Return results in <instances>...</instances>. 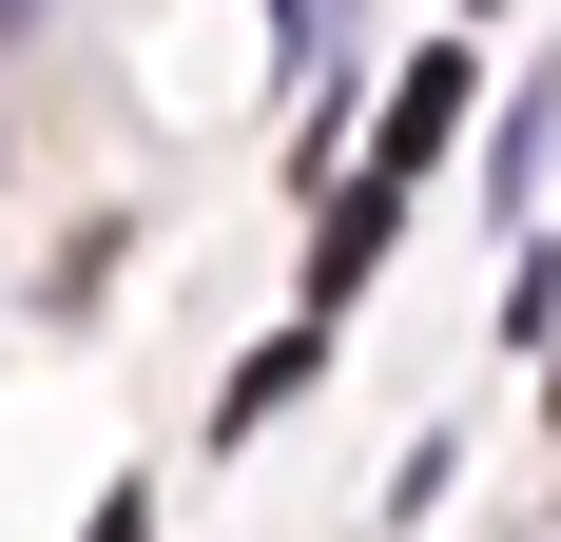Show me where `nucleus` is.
<instances>
[{
  "instance_id": "obj_3",
  "label": "nucleus",
  "mask_w": 561,
  "mask_h": 542,
  "mask_svg": "<svg viewBox=\"0 0 561 542\" xmlns=\"http://www.w3.org/2000/svg\"><path fill=\"white\" fill-rule=\"evenodd\" d=\"M20 20H39V0H0V39H20Z\"/></svg>"
},
{
  "instance_id": "obj_1",
  "label": "nucleus",
  "mask_w": 561,
  "mask_h": 542,
  "mask_svg": "<svg viewBox=\"0 0 561 542\" xmlns=\"http://www.w3.org/2000/svg\"><path fill=\"white\" fill-rule=\"evenodd\" d=\"M446 136H465V58H426V78L388 98V156H368V194H407V174L446 156Z\"/></svg>"
},
{
  "instance_id": "obj_2",
  "label": "nucleus",
  "mask_w": 561,
  "mask_h": 542,
  "mask_svg": "<svg viewBox=\"0 0 561 542\" xmlns=\"http://www.w3.org/2000/svg\"><path fill=\"white\" fill-rule=\"evenodd\" d=\"M98 542H156V523H136V504H98Z\"/></svg>"
}]
</instances>
